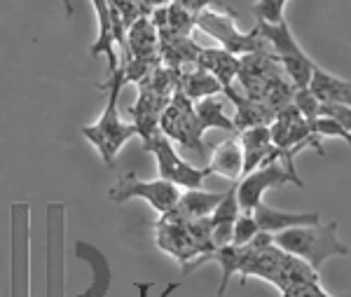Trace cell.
<instances>
[{"instance_id":"cell-1","label":"cell","mask_w":351,"mask_h":297,"mask_svg":"<svg viewBox=\"0 0 351 297\" xmlns=\"http://www.w3.org/2000/svg\"><path fill=\"white\" fill-rule=\"evenodd\" d=\"M124 68L120 66L117 71L106 73V82L96 84L99 89H104L108 94V104H106L101 117L96 119L94 124H84L80 129L82 136L87 139L99 152L101 162L106 167H112L115 164L117 155H120L122 145L127 141H132L138 136V129L134 127L132 122H124L120 117V108H117V101H120V91L124 87Z\"/></svg>"},{"instance_id":"cell-2","label":"cell","mask_w":351,"mask_h":297,"mask_svg":"<svg viewBox=\"0 0 351 297\" xmlns=\"http://www.w3.org/2000/svg\"><path fill=\"white\" fill-rule=\"evenodd\" d=\"M211 218L185 220L176 211L162 215L155 225L157 248L176 258L183 267L216 250V246L211 241Z\"/></svg>"},{"instance_id":"cell-3","label":"cell","mask_w":351,"mask_h":297,"mask_svg":"<svg viewBox=\"0 0 351 297\" xmlns=\"http://www.w3.org/2000/svg\"><path fill=\"white\" fill-rule=\"evenodd\" d=\"M239 84L248 99H256L260 104L274 108L276 112L281 108L293 104L295 87L286 82L279 73V61L269 54H246L241 56L239 68Z\"/></svg>"},{"instance_id":"cell-4","label":"cell","mask_w":351,"mask_h":297,"mask_svg":"<svg viewBox=\"0 0 351 297\" xmlns=\"http://www.w3.org/2000/svg\"><path fill=\"white\" fill-rule=\"evenodd\" d=\"M274 246L307 262L316 272L332 255L349 253V248L337 237V222H319V225L293 227V230L279 232L274 234Z\"/></svg>"},{"instance_id":"cell-5","label":"cell","mask_w":351,"mask_h":297,"mask_svg":"<svg viewBox=\"0 0 351 297\" xmlns=\"http://www.w3.org/2000/svg\"><path fill=\"white\" fill-rule=\"evenodd\" d=\"M10 297H31V204L10 206Z\"/></svg>"},{"instance_id":"cell-6","label":"cell","mask_w":351,"mask_h":297,"mask_svg":"<svg viewBox=\"0 0 351 297\" xmlns=\"http://www.w3.org/2000/svg\"><path fill=\"white\" fill-rule=\"evenodd\" d=\"M197 31H204L206 36L218 40L220 47L234 56H246V54L271 56L267 40L260 36L258 26L248 33L237 31L234 12L232 10H204V12L197 14Z\"/></svg>"},{"instance_id":"cell-7","label":"cell","mask_w":351,"mask_h":297,"mask_svg":"<svg viewBox=\"0 0 351 297\" xmlns=\"http://www.w3.org/2000/svg\"><path fill=\"white\" fill-rule=\"evenodd\" d=\"M260 36L267 40L271 56L279 61V66L286 71L288 80L295 89H307L311 82V75L319 66L304 54V49L298 45L295 36L291 33L286 21L281 24H265V21H258Z\"/></svg>"},{"instance_id":"cell-8","label":"cell","mask_w":351,"mask_h":297,"mask_svg":"<svg viewBox=\"0 0 351 297\" xmlns=\"http://www.w3.org/2000/svg\"><path fill=\"white\" fill-rule=\"evenodd\" d=\"M288 182H295L298 187H304L298 171L286 169L284 164L279 162L276 147H274V152L267 157V162H265L263 167L251 171V174L243 176V178L237 182V199H239L241 213H253V211L263 204L265 192L274 190V187H284Z\"/></svg>"},{"instance_id":"cell-9","label":"cell","mask_w":351,"mask_h":297,"mask_svg":"<svg viewBox=\"0 0 351 297\" xmlns=\"http://www.w3.org/2000/svg\"><path fill=\"white\" fill-rule=\"evenodd\" d=\"M160 129L171 143H178V145L188 147L195 155H204V152H206V145H204V129L195 112V101H190L180 89L173 91L167 110L162 112Z\"/></svg>"},{"instance_id":"cell-10","label":"cell","mask_w":351,"mask_h":297,"mask_svg":"<svg viewBox=\"0 0 351 297\" xmlns=\"http://www.w3.org/2000/svg\"><path fill=\"white\" fill-rule=\"evenodd\" d=\"M64 204L49 202L45 209V297H64Z\"/></svg>"},{"instance_id":"cell-11","label":"cell","mask_w":351,"mask_h":297,"mask_svg":"<svg viewBox=\"0 0 351 297\" xmlns=\"http://www.w3.org/2000/svg\"><path fill=\"white\" fill-rule=\"evenodd\" d=\"M143 147L155 157L160 178L171 182L178 190H199L204 178L211 176L208 169L192 167L190 162H185V159L176 152L173 143L164 134H157V136H152V139L143 141Z\"/></svg>"},{"instance_id":"cell-12","label":"cell","mask_w":351,"mask_h":297,"mask_svg":"<svg viewBox=\"0 0 351 297\" xmlns=\"http://www.w3.org/2000/svg\"><path fill=\"white\" fill-rule=\"evenodd\" d=\"M112 204H124L129 199H145L160 215L171 213L180 199V190L171 182L157 178V180H141L136 174H127L120 178L108 192Z\"/></svg>"},{"instance_id":"cell-13","label":"cell","mask_w":351,"mask_h":297,"mask_svg":"<svg viewBox=\"0 0 351 297\" xmlns=\"http://www.w3.org/2000/svg\"><path fill=\"white\" fill-rule=\"evenodd\" d=\"M169 101H171L169 96H162V94H157V91L138 87V99L129 108V117H132L134 127L138 129L141 141H148L152 136L162 134L160 119H162V112L167 110Z\"/></svg>"},{"instance_id":"cell-14","label":"cell","mask_w":351,"mask_h":297,"mask_svg":"<svg viewBox=\"0 0 351 297\" xmlns=\"http://www.w3.org/2000/svg\"><path fill=\"white\" fill-rule=\"evenodd\" d=\"M122 59L136 61H162L160 52V31L152 24L150 16H141L134 21L127 31V47L122 52Z\"/></svg>"},{"instance_id":"cell-15","label":"cell","mask_w":351,"mask_h":297,"mask_svg":"<svg viewBox=\"0 0 351 297\" xmlns=\"http://www.w3.org/2000/svg\"><path fill=\"white\" fill-rule=\"evenodd\" d=\"M75 258L87 262L89 270H92V283L87 290L77 293L75 297H106L112 283V270H110V260L104 255V250H99L94 243L89 241H75Z\"/></svg>"},{"instance_id":"cell-16","label":"cell","mask_w":351,"mask_h":297,"mask_svg":"<svg viewBox=\"0 0 351 297\" xmlns=\"http://www.w3.org/2000/svg\"><path fill=\"white\" fill-rule=\"evenodd\" d=\"M225 96L234 104V127L237 134L243 129H253V127H269L276 117V110L265 104H260L256 99H248L246 94H239L234 87L225 89Z\"/></svg>"},{"instance_id":"cell-17","label":"cell","mask_w":351,"mask_h":297,"mask_svg":"<svg viewBox=\"0 0 351 297\" xmlns=\"http://www.w3.org/2000/svg\"><path fill=\"white\" fill-rule=\"evenodd\" d=\"M253 218L258 222L260 232H269V234H279L293 227H309V225H319L321 215L319 213H286V211L271 209L267 204H260L253 211Z\"/></svg>"},{"instance_id":"cell-18","label":"cell","mask_w":351,"mask_h":297,"mask_svg":"<svg viewBox=\"0 0 351 297\" xmlns=\"http://www.w3.org/2000/svg\"><path fill=\"white\" fill-rule=\"evenodd\" d=\"M197 68L211 73V75L220 82L223 91H225V89L234 87V80L239 78L241 56H234V54L225 52L223 47H218V49L202 47L199 59H197Z\"/></svg>"},{"instance_id":"cell-19","label":"cell","mask_w":351,"mask_h":297,"mask_svg":"<svg viewBox=\"0 0 351 297\" xmlns=\"http://www.w3.org/2000/svg\"><path fill=\"white\" fill-rule=\"evenodd\" d=\"M160 52L164 66L190 71V68H197L202 45L192 36H160Z\"/></svg>"},{"instance_id":"cell-20","label":"cell","mask_w":351,"mask_h":297,"mask_svg":"<svg viewBox=\"0 0 351 297\" xmlns=\"http://www.w3.org/2000/svg\"><path fill=\"white\" fill-rule=\"evenodd\" d=\"M237 136H239L241 150H243V176H248L251 171H256L258 167H263L267 162V157L274 152V143H271L269 127L243 129Z\"/></svg>"},{"instance_id":"cell-21","label":"cell","mask_w":351,"mask_h":297,"mask_svg":"<svg viewBox=\"0 0 351 297\" xmlns=\"http://www.w3.org/2000/svg\"><path fill=\"white\" fill-rule=\"evenodd\" d=\"M239 215H241V209H239V199H237V182H234V185L225 192V199L220 202V206L213 211V215H211V225H213L211 241L216 248H223V246L232 243L234 225Z\"/></svg>"},{"instance_id":"cell-22","label":"cell","mask_w":351,"mask_h":297,"mask_svg":"<svg viewBox=\"0 0 351 297\" xmlns=\"http://www.w3.org/2000/svg\"><path fill=\"white\" fill-rule=\"evenodd\" d=\"M208 171L213 174H220L225 178H230L232 182H239L243 176V150L239 136H230L223 143H218L213 147L211 162H208Z\"/></svg>"},{"instance_id":"cell-23","label":"cell","mask_w":351,"mask_h":297,"mask_svg":"<svg viewBox=\"0 0 351 297\" xmlns=\"http://www.w3.org/2000/svg\"><path fill=\"white\" fill-rule=\"evenodd\" d=\"M309 91L321 104H337L351 108V82L332 75V73L324 71V68H316L314 71L309 82Z\"/></svg>"},{"instance_id":"cell-24","label":"cell","mask_w":351,"mask_h":297,"mask_svg":"<svg viewBox=\"0 0 351 297\" xmlns=\"http://www.w3.org/2000/svg\"><path fill=\"white\" fill-rule=\"evenodd\" d=\"M225 199V192H204V190H185L180 192V199L176 204V213L185 220H202L211 218L213 211Z\"/></svg>"},{"instance_id":"cell-25","label":"cell","mask_w":351,"mask_h":297,"mask_svg":"<svg viewBox=\"0 0 351 297\" xmlns=\"http://www.w3.org/2000/svg\"><path fill=\"white\" fill-rule=\"evenodd\" d=\"M178 89L188 96L190 101H202V99H208V96H218L223 87L211 73L202 71V68H190V71H183L180 73V84Z\"/></svg>"},{"instance_id":"cell-26","label":"cell","mask_w":351,"mask_h":297,"mask_svg":"<svg viewBox=\"0 0 351 297\" xmlns=\"http://www.w3.org/2000/svg\"><path fill=\"white\" fill-rule=\"evenodd\" d=\"M195 112H197V119H199L204 131L223 129V131H230V134H237L234 119H230L225 115V104H223V99H218V96H208V99L197 101Z\"/></svg>"},{"instance_id":"cell-27","label":"cell","mask_w":351,"mask_h":297,"mask_svg":"<svg viewBox=\"0 0 351 297\" xmlns=\"http://www.w3.org/2000/svg\"><path fill=\"white\" fill-rule=\"evenodd\" d=\"M288 0H258L253 5V14L258 16V21H265V24H281L284 19V10H286Z\"/></svg>"},{"instance_id":"cell-28","label":"cell","mask_w":351,"mask_h":297,"mask_svg":"<svg viewBox=\"0 0 351 297\" xmlns=\"http://www.w3.org/2000/svg\"><path fill=\"white\" fill-rule=\"evenodd\" d=\"M258 222L253 218V213H241L237 218V225H234V237H232V243L234 246H248L253 239L258 237Z\"/></svg>"},{"instance_id":"cell-29","label":"cell","mask_w":351,"mask_h":297,"mask_svg":"<svg viewBox=\"0 0 351 297\" xmlns=\"http://www.w3.org/2000/svg\"><path fill=\"white\" fill-rule=\"evenodd\" d=\"M293 106L298 108L300 112H302V117L307 119V122H314L316 117H319V106L321 101L316 99L314 94L307 89H295V96H293Z\"/></svg>"},{"instance_id":"cell-30","label":"cell","mask_w":351,"mask_h":297,"mask_svg":"<svg viewBox=\"0 0 351 297\" xmlns=\"http://www.w3.org/2000/svg\"><path fill=\"white\" fill-rule=\"evenodd\" d=\"M309 127H311V134H316V136H335V139L347 141L349 145H351V134L342 127V124H337L335 119L316 117L314 122H309Z\"/></svg>"},{"instance_id":"cell-31","label":"cell","mask_w":351,"mask_h":297,"mask_svg":"<svg viewBox=\"0 0 351 297\" xmlns=\"http://www.w3.org/2000/svg\"><path fill=\"white\" fill-rule=\"evenodd\" d=\"M319 117H330V119H335L337 124H342V127L351 134V108H349V106L321 104V106H319Z\"/></svg>"},{"instance_id":"cell-32","label":"cell","mask_w":351,"mask_h":297,"mask_svg":"<svg viewBox=\"0 0 351 297\" xmlns=\"http://www.w3.org/2000/svg\"><path fill=\"white\" fill-rule=\"evenodd\" d=\"M284 297H332L328 295L324 288H321V281H302V283H295L291 288H286Z\"/></svg>"},{"instance_id":"cell-33","label":"cell","mask_w":351,"mask_h":297,"mask_svg":"<svg viewBox=\"0 0 351 297\" xmlns=\"http://www.w3.org/2000/svg\"><path fill=\"white\" fill-rule=\"evenodd\" d=\"M176 3L183 5V8L195 16L204 12V10H230L228 5H223L220 0H176Z\"/></svg>"},{"instance_id":"cell-34","label":"cell","mask_w":351,"mask_h":297,"mask_svg":"<svg viewBox=\"0 0 351 297\" xmlns=\"http://www.w3.org/2000/svg\"><path fill=\"white\" fill-rule=\"evenodd\" d=\"M136 290H138V297H148V293H150V288L155 283L152 281H134L132 283ZM180 285H183V281H173V283H169L167 288H164V293L160 295V297H171V293H176V290L180 288Z\"/></svg>"},{"instance_id":"cell-35","label":"cell","mask_w":351,"mask_h":297,"mask_svg":"<svg viewBox=\"0 0 351 297\" xmlns=\"http://www.w3.org/2000/svg\"><path fill=\"white\" fill-rule=\"evenodd\" d=\"M173 0H141V5H143L145 10L152 14L155 10H160V8H167V5H171Z\"/></svg>"},{"instance_id":"cell-36","label":"cell","mask_w":351,"mask_h":297,"mask_svg":"<svg viewBox=\"0 0 351 297\" xmlns=\"http://www.w3.org/2000/svg\"><path fill=\"white\" fill-rule=\"evenodd\" d=\"M61 5H64V12H66V16H68V19H71L73 12H75V10H73V3H71V0H61Z\"/></svg>"}]
</instances>
